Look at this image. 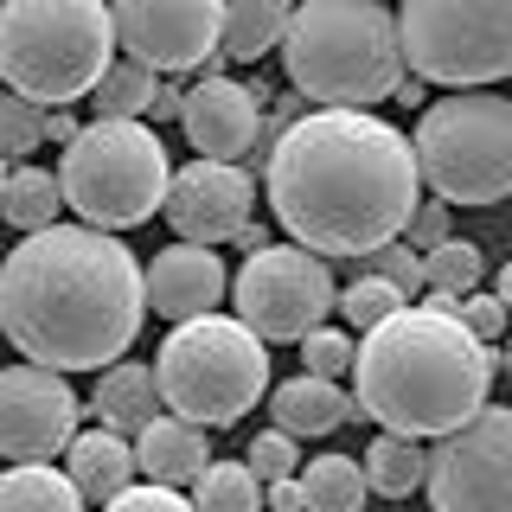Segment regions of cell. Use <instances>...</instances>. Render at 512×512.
<instances>
[{"mask_svg":"<svg viewBox=\"0 0 512 512\" xmlns=\"http://www.w3.org/2000/svg\"><path fill=\"white\" fill-rule=\"evenodd\" d=\"M416 160L442 205H500L512 199V96L455 90L423 109Z\"/></svg>","mask_w":512,"mask_h":512,"instance_id":"obj_8","label":"cell"},{"mask_svg":"<svg viewBox=\"0 0 512 512\" xmlns=\"http://www.w3.org/2000/svg\"><path fill=\"white\" fill-rule=\"evenodd\" d=\"M256 186L244 167L231 160H192V167L173 173L167 192V224L180 231V244H237V231L250 224Z\"/></svg>","mask_w":512,"mask_h":512,"instance_id":"obj_14","label":"cell"},{"mask_svg":"<svg viewBox=\"0 0 512 512\" xmlns=\"http://www.w3.org/2000/svg\"><path fill=\"white\" fill-rule=\"evenodd\" d=\"M0 141H7V154L26 167V154H39V141H52V109L26 103V96L7 90V103H0Z\"/></svg>","mask_w":512,"mask_h":512,"instance_id":"obj_30","label":"cell"},{"mask_svg":"<svg viewBox=\"0 0 512 512\" xmlns=\"http://www.w3.org/2000/svg\"><path fill=\"white\" fill-rule=\"evenodd\" d=\"M0 205H7V224H20L26 237L52 231L64 212V180H52L45 167H13L7 186H0Z\"/></svg>","mask_w":512,"mask_h":512,"instance_id":"obj_24","label":"cell"},{"mask_svg":"<svg viewBox=\"0 0 512 512\" xmlns=\"http://www.w3.org/2000/svg\"><path fill=\"white\" fill-rule=\"evenodd\" d=\"M154 372L167 416H186L199 429H231L269 391V346L237 314H205L167 333Z\"/></svg>","mask_w":512,"mask_h":512,"instance_id":"obj_6","label":"cell"},{"mask_svg":"<svg viewBox=\"0 0 512 512\" xmlns=\"http://www.w3.org/2000/svg\"><path fill=\"white\" fill-rule=\"evenodd\" d=\"M192 506L199 512H269V487L256 480L250 461H212L192 480Z\"/></svg>","mask_w":512,"mask_h":512,"instance_id":"obj_25","label":"cell"},{"mask_svg":"<svg viewBox=\"0 0 512 512\" xmlns=\"http://www.w3.org/2000/svg\"><path fill=\"white\" fill-rule=\"evenodd\" d=\"M84 429H77V391L64 384V372L52 365H7L0 372V448L7 461H52L58 448H71Z\"/></svg>","mask_w":512,"mask_h":512,"instance_id":"obj_13","label":"cell"},{"mask_svg":"<svg viewBox=\"0 0 512 512\" xmlns=\"http://www.w3.org/2000/svg\"><path fill=\"white\" fill-rule=\"evenodd\" d=\"M493 346L461 327V314L404 308L378 333L359 340V416H372L384 436H455L487 410L493 391Z\"/></svg>","mask_w":512,"mask_h":512,"instance_id":"obj_3","label":"cell"},{"mask_svg":"<svg viewBox=\"0 0 512 512\" xmlns=\"http://www.w3.org/2000/svg\"><path fill=\"white\" fill-rule=\"evenodd\" d=\"M103 512H199V506L180 500V487H154V480H141V487H128L122 500H109Z\"/></svg>","mask_w":512,"mask_h":512,"instance_id":"obj_34","label":"cell"},{"mask_svg":"<svg viewBox=\"0 0 512 512\" xmlns=\"http://www.w3.org/2000/svg\"><path fill=\"white\" fill-rule=\"evenodd\" d=\"M135 461H141V480H154V487H186V480H199L205 468H212L205 429L186 423V416H160L154 429H141Z\"/></svg>","mask_w":512,"mask_h":512,"instance_id":"obj_19","label":"cell"},{"mask_svg":"<svg viewBox=\"0 0 512 512\" xmlns=\"http://www.w3.org/2000/svg\"><path fill=\"white\" fill-rule=\"evenodd\" d=\"M404 308H410V301L397 295V288L384 282V276H372V269H365L359 282H346V288H340V314H346L359 333H378L384 320H391V314H404Z\"/></svg>","mask_w":512,"mask_h":512,"instance_id":"obj_29","label":"cell"},{"mask_svg":"<svg viewBox=\"0 0 512 512\" xmlns=\"http://www.w3.org/2000/svg\"><path fill=\"white\" fill-rule=\"evenodd\" d=\"M288 84L314 103L365 109L404 90V26L378 0H301L282 39Z\"/></svg>","mask_w":512,"mask_h":512,"instance_id":"obj_4","label":"cell"},{"mask_svg":"<svg viewBox=\"0 0 512 512\" xmlns=\"http://www.w3.org/2000/svg\"><path fill=\"white\" fill-rule=\"evenodd\" d=\"M231 308L263 346H282V340H308V333H320V320L340 308V288H333L327 263H320L314 250L269 244V250H256L250 263L237 269Z\"/></svg>","mask_w":512,"mask_h":512,"instance_id":"obj_10","label":"cell"},{"mask_svg":"<svg viewBox=\"0 0 512 512\" xmlns=\"http://www.w3.org/2000/svg\"><path fill=\"white\" fill-rule=\"evenodd\" d=\"M263 116H269V90L263 84H237V77H205V84L186 90V109H180V128L186 141L199 148V160H237L256 148L263 135Z\"/></svg>","mask_w":512,"mask_h":512,"instance_id":"obj_15","label":"cell"},{"mask_svg":"<svg viewBox=\"0 0 512 512\" xmlns=\"http://www.w3.org/2000/svg\"><path fill=\"white\" fill-rule=\"evenodd\" d=\"M148 314V269L116 231L52 224L20 237L0 269V327L20 359L52 372H109Z\"/></svg>","mask_w":512,"mask_h":512,"instance_id":"obj_2","label":"cell"},{"mask_svg":"<svg viewBox=\"0 0 512 512\" xmlns=\"http://www.w3.org/2000/svg\"><path fill=\"white\" fill-rule=\"evenodd\" d=\"M0 512H84V493L71 474L45 468V461H20L0 474Z\"/></svg>","mask_w":512,"mask_h":512,"instance_id":"obj_23","label":"cell"},{"mask_svg":"<svg viewBox=\"0 0 512 512\" xmlns=\"http://www.w3.org/2000/svg\"><path fill=\"white\" fill-rule=\"evenodd\" d=\"M224 295V263L205 244H167L148 269V308L173 327L186 320H205Z\"/></svg>","mask_w":512,"mask_h":512,"instance_id":"obj_16","label":"cell"},{"mask_svg":"<svg viewBox=\"0 0 512 512\" xmlns=\"http://www.w3.org/2000/svg\"><path fill=\"white\" fill-rule=\"evenodd\" d=\"M455 314H461V327H468L474 340H487V346H493V340L506 333V314H512V308H506L500 295H468V301H461Z\"/></svg>","mask_w":512,"mask_h":512,"instance_id":"obj_35","label":"cell"},{"mask_svg":"<svg viewBox=\"0 0 512 512\" xmlns=\"http://www.w3.org/2000/svg\"><path fill=\"white\" fill-rule=\"evenodd\" d=\"M237 244H244L250 256H256V250H269V244H263V224H244V231H237Z\"/></svg>","mask_w":512,"mask_h":512,"instance_id":"obj_38","label":"cell"},{"mask_svg":"<svg viewBox=\"0 0 512 512\" xmlns=\"http://www.w3.org/2000/svg\"><path fill=\"white\" fill-rule=\"evenodd\" d=\"M122 52L148 71H199L224 58V0H109Z\"/></svg>","mask_w":512,"mask_h":512,"instance_id":"obj_12","label":"cell"},{"mask_svg":"<svg viewBox=\"0 0 512 512\" xmlns=\"http://www.w3.org/2000/svg\"><path fill=\"white\" fill-rule=\"evenodd\" d=\"M160 404H167V397H160V372H154V365H135V359L109 365V372L96 378V391H90L96 429H116V436H141V429H154Z\"/></svg>","mask_w":512,"mask_h":512,"instance_id":"obj_18","label":"cell"},{"mask_svg":"<svg viewBox=\"0 0 512 512\" xmlns=\"http://www.w3.org/2000/svg\"><path fill=\"white\" fill-rule=\"evenodd\" d=\"M64 474H71V487L84 493V500L109 506L122 500L128 487H141V461H135V442L116 436V429H84L71 448H64Z\"/></svg>","mask_w":512,"mask_h":512,"instance_id":"obj_17","label":"cell"},{"mask_svg":"<svg viewBox=\"0 0 512 512\" xmlns=\"http://www.w3.org/2000/svg\"><path fill=\"white\" fill-rule=\"evenodd\" d=\"M301 359H308V378H346L359 372V346H352V333L340 327H320L301 340Z\"/></svg>","mask_w":512,"mask_h":512,"instance_id":"obj_31","label":"cell"},{"mask_svg":"<svg viewBox=\"0 0 512 512\" xmlns=\"http://www.w3.org/2000/svg\"><path fill=\"white\" fill-rule=\"evenodd\" d=\"M244 461L256 468V480H263V487H276V480H301V474H295L301 455H295V436H288V429H263V436L250 442Z\"/></svg>","mask_w":512,"mask_h":512,"instance_id":"obj_33","label":"cell"},{"mask_svg":"<svg viewBox=\"0 0 512 512\" xmlns=\"http://www.w3.org/2000/svg\"><path fill=\"white\" fill-rule=\"evenodd\" d=\"M116 7L103 0H7L0 7V77L39 109L96 96L116 64Z\"/></svg>","mask_w":512,"mask_h":512,"instance_id":"obj_5","label":"cell"},{"mask_svg":"<svg viewBox=\"0 0 512 512\" xmlns=\"http://www.w3.org/2000/svg\"><path fill=\"white\" fill-rule=\"evenodd\" d=\"M436 512H512V410H480L429 448Z\"/></svg>","mask_w":512,"mask_h":512,"instance_id":"obj_11","label":"cell"},{"mask_svg":"<svg viewBox=\"0 0 512 512\" xmlns=\"http://www.w3.org/2000/svg\"><path fill=\"white\" fill-rule=\"evenodd\" d=\"M500 365H506V378H512V346H506V359H500Z\"/></svg>","mask_w":512,"mask_h":512,"instance_id":"obj_40","label":"cell"},{"mask_svg":"<svg viewBox=\"0 0 512 512\" xmlns=\"http://www.w3.org/2000/svg\"><path fill=\"white\" fill-rule=\"evenodd\" d=\"M493 295H500V301H506V308H512V256H506V269H500V282H493Z\"/></svg>","mask_w":512,"mask_h":512,"instance_id":"obj_39","label":"cell"},{"mask_svg":"<svg viewBox=\"0 0 512 512\" xmlns=\"http://www.w3.org/2000/svg\"><path fill=\"white\" fill-rule=\"evenodd\" d=\"M410 244H416V250H436V244H448V205H423V212H416V224H410Z\"/></svg>","mask_w":512,"mask_h":512,"instance_id":"obj_36","label":"cell"},{"mask_svg":"<svg viewBox=\"0 0 512 512\" xmlns=\"http://www.w3.org/2000/svg\"><path fill=\"white\" fill-rule=\"evenodd\" d=\"M301 487H308V512H359L365 493H372V480H365V461L320 455V461H308Z\"/></svg>","mask_w":512,"mask_h":512,"instance_id":"obj_27","label":"cell"},{"mask_svg":"<svg viewBox=\"0 0 512 512\" xmlns=\"http://www.w3.org/2000/svg\"><path fill=\"white\" fill-rule=\"evenodd\" d=\"M372 276H384L397 295L410 301V295H423V288H429V263H423V250H416V244H404V237H397V244H384V250L372 256Z\"/></svg>","mask_w":512,"mask_h":512,"instance_id":"obj_32","label":"cell"},{"mask_svg":"<svg viewBox=\"0 0 512 512\" xmlns=\"http://www.w3.org/2000/svg\"><path fill=\"white\" fill-rule=\"evenodd\" d=\"M58 180H64V205L96 231L148 224L154 212H167V192H173L167 148L141 122H90L64 148Z\"/></svg>","mask_w":512,"mask_h":512,"instance_id":"obj_7","label":"cell"},{"mask_svg":"<svg viewBox=\"0 0 512 512\" xmlns=\"http://www.w3.org/2000/svg\"><path fill=\"white\" fill-rule=\"evenodd\" d=\"M160 71H148L141 58H116L109 64V77L96 84V122H141V116H154L160 109Z\"/></svg>","mask_w":512,"mask_h":512,"instance_id":"obj_22","label":"cell"},{"mask_svg":"<svg viewBox=\"0 0 512 512\" xmlns=\"http://www.w3.org/2000/svg\"><path fill=\"white\" fill-rule=\"evenodd\" d=\"M397 26L423 84L474 90L512 77V0H404Z\"/></svg>","mask_w":512,"mask_h":512,"instance_id":"obj_9","label":"cell"},{"mask_svg":"<svg viewBox=\"0 0 512 512\" xmlns=\"http://www.w3.org/2000/svg\"><path fill=\"white\" fill-rule=\"evenodd\" d=\"M365 480H372V493H384V500H404V493L429 487V455L410 436H378L365 448Z\"/></svg>","mask_w":512,"mask_h":512,"instance_id":"obj_26","label":"cell"},{"mask_svg":"<svg viewBox=\"0 0 512 512\" xmlns=\"http://www.w3.org/2000/svg\"><path fill=\"white\" fill-rule=\"evenodd\" d=\"M269 410H276V429H288V436H333V429L352 416V397L333 378H308V372H301V378L276 384Z\"/></svg>","mask_w":512,"mask_h":512,"instance_id":"obj_20","label":"cell"},{"mask_svg":"<svg viewBox=\"0 0 512 512\" xmlns=\"http://www.w3.org/2000/svg\"><path fill=\"white\" fill-rule=\"evenodd\" d=\"M423 263H429V295H442V301L480 295V250L468 237H448V244L423 250Z\"/></svg>","mask_w":512,"mask_h":512,"instance_id":"obj_28","label":"cell"},{"mask_svg":"<svg viewBox=\"0 0 512 512\" xmlns=\"http://www.w3.org/2000/svg\"><path fill=\"white\" fill-rule=\"evenodd\" d=\"M269 205L314 256H378L423 212V160L365 109H314L269 148Z\"/></svg>","mask_w":512,"mask_h":512,"instance_id":"obj_1","label":"cell"},{"mask_svg":"<svg viewBox=\"0 0 512 512\" xmlns=\"http://www.w3.org/2000/svg\"><path fill=\"white\" fill-rule=\"evenodd\" d=\"M269 512H308V487L301 480H276L269 487Z\"/></svg>","mask_w":512,"mask_h":512,"instance_id":"obj_37","label":"cell"},{"mask_svg":"<svg viewBox=\"0 0 512 512\" xmlns=\"http://www.w3.org/2000/svg\"><path fill=\"white\" fill-rule=\"evenodd\" d=\"M295 26V0H224V58L256 64L263 52H282Z\"/></svg>","mask_w":512,"mask_h":512,"instance_id":"obj_21","label":"cell"}]
</instances>
